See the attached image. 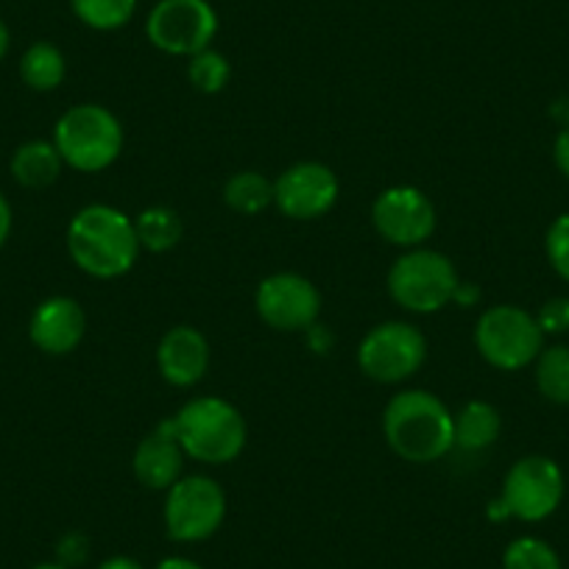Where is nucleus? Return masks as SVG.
Instances as JSON below:
<instances>
[{
	"instance_id": "f257e3e1",
	"label": "nucleus",
	"mask_w": 569,
	"mask_h": 569,
	"mask_svg": "<svg viewBox=\"0 0 569 569\" xmlns=\"http://www.w3.org/2000/svg\"><path fill=\"white\" fill-rule=\"evenodd\" d=\"M68 251L76 266L96 279H118L134 268L140 254L134 221L118 207L90 204L68 227Z\"/></svg>"
},
{
	"instance_id": "f03ea898",
	"label": "nucleus",
	"mask_w": 569,
	"mask_h": 569,
	"mask_svg": "<svg viewBox=\"0 0 569 569\" xmlns=\"http://www.w3.org/2000/svg\"><path fill=\"white\" fill-rule=\"evenodd\" d=\"M382 433L388 447L408 463H433L456 450L452 413L436 393L402 391L386 405Z\"/></svg>"
},
{
	"instance_id": "7ed1b4c3",
	"label": "nucleus",
	"mask_w": 569,
	"mask_h": 569,
	"mask_svg": "<svg viewBox=\"0 0 569 569\" xmlns=\"http://www.w3.org/2000/svg\"><path fill=\"white\" fill-rule=\"evenodd\" d=\"M173 430L184 456L201 463H229L246 447V419L221 397H199L173 416Z\"/></svg>"
},
{
	"instance_id": "20e7f679",
	"label": "nucleus",
	"mask_w": 569,
	"mask_h": 569,
	"mask_svg": "<svg viewBox=\"0 0 569 569\" xmlns=\"http://www.w3.org/2000/svg\"><path fill=\"white\" fill-rule=\"evenodd\" d=\"M123 126L98 103L70 107L53 129V146L68 168L81 173H101L123 151Z\"/></svg>"
},
{
	"instance_id": "39448f33",
	"label": "nucleus",
	"mask_w": 569,
	"mask_h": 569,
	"mask_svg": "<svg viewBox=\"0 0 569 569\" xmlns=\"http://www.w3.org/2000/svg\"><path fill=\"white\" fill-rule=\"evenodd\" d=\"M458 279L456 266L447 254L433 249H408L388 271V293L399 308L410 313L430 316L456 299Z\"/></svg>"
},
{
	"instance_id": "423d86ee",
	"label": "nucleus",
	"mask_w": 569,
	"mask_h": 569,
	"mask_svg": "<svg viewBox=\"0 0 569 569\" xmlns=\"http://www.w3.org/2000/svg\"><path fill=\"white\" fill-rule=\"evenodd\" d=\"M563 500V472L552 458L525 456L508 469L500 500L491 502V519L541 522L552 517Z\"/></svg>"
},
{
	"instance_id": "0eeeda50",
	"label": "nucleus",
	"mask_w": 569,
	"mask_h": 569,
	"mask_svg": "<svg viewBox=\"0 0 569 569\" xmlns=\"http://www.w3.org/2000/svg\"><path fill=\"white\" fill-rule=\"evenodd\" d=\"M475 347L495 369L519 371L539 358L545 332L528 310L517 305H495L475 325Z\"/></svg>"
},
{
	"instance_id": "6e6552de",
	"label": "nucleus",
	"mask_w": 569,
	"mask_h": 569,
	"mask_svg": "<svg viewBox=\"0 0 569 569\" xmlns=\"http://www.w3.org/2000/svg\"><path fill=\"white\" fill-rule=\"evenodd\" d=\"M166 530L173 541H204L218 533L227 517V495L207 475L179 478L166 497Z\"/></svg>"
},
{
	"instance_id": "1a4fd4ad",
	"label": "nucleus",
	"mask_w": 569,
	"mask_h": 569,
	"mask_svg": "<svg viewBox=\"0 0 569 569\" xmlns=\"http://www.w3.org/2000/svg\"><path fill=\"white\" fill-rule=\"evenodd\" d=\"M151 46L171 57H196L218 34V14L210 0H160L146 20Z\"/></svg>"
},
{
	"instance_id": "9d476101",
	"label": "nucleus",
	"mask_w": 569,
	"mask_h": 569,
	"mask_svg": "<svg viewBox=\"0 0 569 569\" xmlns=\"http://www.w3.org/2000/svg\"><path fill=\"white\" fill-rule=\"evenodd\" d=\"M427 358V341L413 325L386 321L363 336L358 347V363L369 380L402 382L421 369Z\"/></svg>"
},
{
	"instance_id": "9b49d317",
	"label": "nucleus",
	"mask_w": 569,
	"mask_h": 569,
	"mask_svg": "<svg viewBox=\"0 0 569 569\" xmlns=\"http://www.w3.org/2000/svg\"><path fill=\"white\" fill-rule=\"evenodd\" d=\"M254 308L271 330L308 332L321 316V293L302 273H271L257 284Z\"/></svg>"
},
{
	"instance_id": "f8f14e48",
	"label": "nucleus",
	"mask_w": 569,
	"mask_h": 569,
	"mask_svg": "<svg viewBox=\"0 0 569 569\" xmlns=\"http://www.w3.org/2000/svg\"><path fill=\"white\" fill-rule=\"evenodd\" d=\"M371 223L386 243L419 249L436 232V207L419 188L397 184L382 190L371 204Z\"/></svg>"
},
{
	"instance_id": "ddd939ff",
	"label": "nucleus",
	"mask_w": 569,
	"mask_h": 569,
	"mask_svg": "<svg viewBox=\"0 0 569 569\" xmlns=\"http://www.w3.org/2000/svg\"><path fill=\"white\" fill-rule=\"evenodd\" d=\"M341 184L321 162H297L273 182V204L284 218L316 221L336 207Z\"/></svg>"
},
{
	"instance_id": "4468645a",
	"label": "nucleus",
	"mask_w": 569,
	"mask_h": 569,
	"mask_svg": "<svg viewBox=\"0 0 569 569\" xmlns=\"http://www.w3.org/2000/svg\"><path fill=\"white\" fill-rule=\"evenodd\" d=\"M87 332V316L76 299L70 297H51L37 305L29 321V338L40 352L70 355Z\"/></svg>"
},
{
	"instance_id": "2eb2a0df",
	"label": "nucleus",
	"mask_w": 569,
	"mask_h": 569,
	"mask_svg": "<svg viewBox=\"0 0 569 569\" xmlns=\"http://www.w3.org/2000/svg\"><path fill=\"white\" fill-rule=\"evenodd\" d=\"M184 458L188 456H184L182 445L177 439L173 419H166L137 445L134 458H131V469H134V478L146 489L168 491L182 478Z\"/></svg>"
},
{
	"instance_id": "dca6fc26",
	"label": "nucleus",
	"mask_w": 569,
	"mask_h": 569,
	"mask_svg": "<svg viewBox=\"0 0 569 569\" xmlns=\"http://www.w3.org/2000/svg\"><path fill=\"white\" fill-rule=\"evenodd\" d=\"M157 369L171 386H196L210 369V343L196 327H173L157 347Z\"/></svg>"
},
{
	"instance_id": "f3484780",
	"label": "nucleus",
	"mask_w": 569,
	"mask_h": 569,
	"mask_svg": "<svg viewBox=\"0 0 569 569\" xmlns=\"http://www.w3.org/2000/svg\"><path fill=\"white\" fill-rule=\"evenodd\" d=\"M502 419L495 405L472 399L452 416V436L456 447L463 452H483L500 439Z\"/></svg>"
},
{
	"instance_id": "a211bd4d",
	"label": "nucleus",
	"mask_w": 569,
	"mask_h": 569,
	"mask_svg": "<svg viewBox=\"0 0 569 569\" xmlns=\"http://www.w3.org/2000/svg\"><path fill=\"white\" fill-rule=\"evenodd\" d=\"M9 168H12L14 182H20L29 190H42L48 188V184L57 182L64 162L62 157H59L53 140H29L14 151Z\"/></svg>"
},
{
	"instance_id": "6ab92c4d",
	"label": "nucleus",
	"mask_w": 569,
	"mask_h": 569,
	"mask_svg": "<svg viewBox=\"0 0 569 569\" xmlns=\"http://www.w3.org/2000/svg\"><path fill=\"white\" fill-rule=\"evenodd\" d=\"M68 73L64 53L53 42H34L20 59V79L34 92L57 90Z\"/></svg>"
},
{
	"instance_id": "aec40b11",
	"label": "nucleus",
	"mask_w": 569,
	"mask_h": 569,
	"mask_svg": "<svg viewBox=\"0 0 569 569\" xmlns=\"http://www.w3.org/2000/svg\"><path fill=\"white\" fill-rule=\"evenodd\" d=\"M134 232L140 249L162 254L182 240V218L171 207H149L134 218Z\"/></svg>"
},
{
	"instance_id": "412c9836",
	"label": "nucleus",
	"mask_w": 569,
	"mask_h": 569,
	"mask_svg": "<svg viewBox=\"0 0 569 569\" xmlns=\"http://www.w3.org/2000/svg\"><path fill=\"white\" fill-rule=\"evenodd\" d=\"M223 201L240 216H260L273 204V182L257 171H240L223 188Z\"/></svg>"
},
{
	"instance_id": "4be33fe9",
	"label": "nucleus",
	"mask_w": 569,
	"mask_h": 569,
	"mask_svg": "<svg viewBox=\"0 0 569 569\" xmlns=\"http://www.w3.org/2000/svg\"><path fill=\"white\" fill-rule=\"evenodd\" d=\"M536 386L552 405H569V347L556 343L536 358Z\"/></svg>"
},
{
	"instance_id": "5701e85b",
	"label": "nucleus",
	"mask_w": 569,
	"mask_h": 569,
	"mask_svg": "<svg viewBox=\"0 0 569 569\" xmlns=\"http://www.w3.org/2000/svg\"><path fill=\"white\" fill-rule=\"evenodd\" d=\"M73 14L96 31H118L134 18L137 0H70Z\"/></svg>"
},
{
	"instance_id": "b1692460",
	"label": "nucleus",
	"mask_w": 569,
	"mask_h": 569,
	"mask_svg": "<svg viewBox=\"0 0 569 569\" xmlns=\"http://www.w3.org/2000/svg\"><path fill=\"white\" fill-rule=\"evenodd\" d=\"M229 79H232V64L223 53L207 48V51L190 57L188 81L204 96H216V92L227 90Z\"/></svg>"
},
{
	"instance_id": "393cba45",
	"label": "nucleus",
	"mask_w": 569,
	"mask_h": 569,
	"mask_svg": "<svg viewBox=\"0 0 569 569\" xmlns=\"http://www.w3.org/2000/svg\"><path fill=\"white\" fill-rule=\"evenodd\" d=\"M502 569H561V558L547 541L519 536L502 552Z\"/></svg>"
},
{
	"instance_id": "a878e982",
	"label": "nucleus",
	"mask_w": 569,
	"mask_h": 569,
	"mask_svg": "<svg viewBox=\"0 0 569 569\" xmlns=\"http://www.w3.org/2000/svg\"><path fill=\"white\" fill-rule=\"evenodd\" d=\"M545 251L558 277L569 282V212H563V216H558L550 223L545 238Z\"/></svg>"
},
{
	"instance_id": "bb28decb",
	"label": "nucleus",
	"mask_w": 569,
	"mask_h": 569,
	"mask_svg": "<svg viewBox=\"0 0 569 569\" xmlns=\"http://www.w3.org/2000/svg\"><path fill=\"white\" fill-rule=\"evenodd\" d=\"M536 321H539L545 336H561V332H569V299L556 297L550 299V302H545L539 313H536Z\"/></svg>"
},
{
	"instance_id": "cd10ccee",
	"label": "nucleus",
	"mask_w": 569,
	"mask_h": 569,
	"mask_svg": "<svg viewBox=\"0 0 569 569\" xmlns=\"http://www.w3.org/2000/svg\"><path fill=\"white\" fill-rule=\"evenodd\" d=\"M57 556H59V563H64V567H76V563H81L87 558V539L81 533H68L59 539L57 545Z\"/></svg>"
},
{
	"instance_id": "c85d7f7f",
	"label": "nucleus",
	"mask_w": 569,
	"mask_h": 569,
	"mask_svg": "<svg viewBox=\"0 0 569 569\" xmlns=\"http://www.w3.org/2000/svg\"><path fill=\"white\" fill-rule=\"evenodd\" d=\"M552 160H556L558 171L569 179V126H563L552 142Z\"/></svg>"
},
{
	"instance_id": "c756f323",
	"label": "nucleus",
	"mask_w": 569,
	"mask_h": 569,
	"mask_svg": "<svg viewBox=\"0 0 569 569\" xmlns=\"http://www.w3.org/2000/svg\"><path fill=\"white\" fill-rule=\"evenodd\" d=\"M9 234H12V204L0 193V249L7 246Z\"/></svg>"
},
{
	"instance_id": "7c9ffc66",
	"label": "nucleus",
	"mask_w": 569,
	"mask_h": 569,
	"mask_svg": "<svg viewBox=\"0 0 569 569\" xmlns=\"http://www.w3.org/2000/svg\"><path fill=\"white\" fill-rule=\"evenodd\" d=\"M154 569H204L199 567L196 561H190V558H182V556H171V558H162L160 563H157Z\"/></svg>"
},
{
	"instance_id": "2f4dec72",
	"label": "nucleus",
	"mask_w": 569,
	"mask_h": 569,
	"mask_svg": "<svg viewBox=\"0 0 569 569\" xmlns=\"http://www.w3.org/2000/svg\"><path fill=\"white\" fill-rule=\"evenodd\" d=\"M98 569H142V567L129 556H112V558H107V561H103Z\"/></svg>"
},
{
	"instance_id": "473e14b6",
	"label": "nucleus",
	"mask_w": 569,
	"mask_h": 569,
	"mask_svg": "<svg viewBox=\"0 0 569 569\" xmlns=\"http://www.w3.org/2000/svg\"><path fill=\"white\" fill-rule=\"evenodd\" d=\"M9 46H12V34H9L7 23H3V20H0V59L7 57V53H9Z\"/></svg>"
},
{
	"instance_id": "72a5a7b5",
	"label": "nucleus",
	"mask_w": 569,
	"mask_h": 569,
	"mask_svg": "<svg viewBox=\"0 0 569 569\" xmlns=\"http://www.w3.org/2000/svg\"><path fill=\"white\" fill-rule=\"evenodd\" d=\"M34 569H68V567H64V563H59V561H53V563H37Z\"/></svg>"
}]
</instances>
